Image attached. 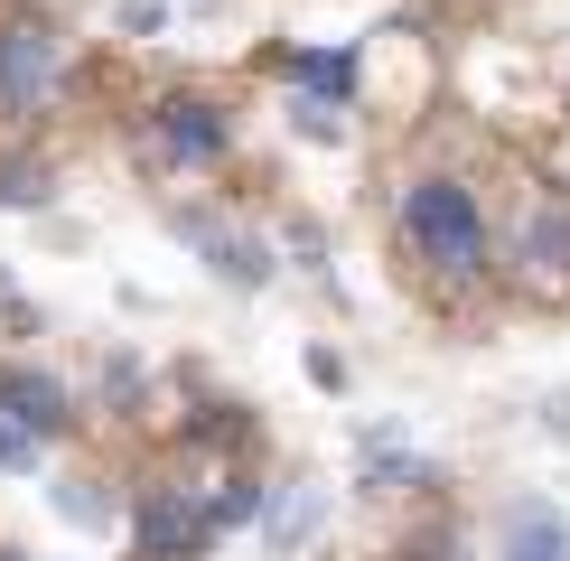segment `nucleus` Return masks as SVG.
I'll return each instance as SVG.
<instances>
[{"label":"nucleus","mask_w":570,"mask_h":561,"mask_svg":"<svg viewBox=\"0 0 570 561\" xmlns=\"http://www.w3.org/2000/svg\"><path fill=\"white\" fill-rule=\"evenodd\" d=\"M402 234H412L440 272H478L487 263V216H478V197L449 187V178H421L412 197H402Z\"/></svg>","instance_id":"obj_1"},{"label":"nucleus","mask_w":570,"mask_h":561,"mask_svg":"<svg viewBox=\"0 0 570 561\" xmlns=\"http://www.w3.org/2000/svg\"><path fill=\"white\" fill-rule=\"evenodd\" d=\"M0 412L38 440V431H57V421H66V393L47 384V374H0Z\"/></svg>","instance_id":"obj_5"},{"label":"nucleus","mask_w":570,"mask_h":561,"mask_svg":"<svg viewBox=\"0 0 570 561\" xmlns=\"http://www.w3.org/2000/svg\"><path fill=\"white\" fill-rule=\"evenodd\" d=\"M206 533H216V505H187V496H150V505H140V552H150V561H178V552H197L206 543Z\"/></svg>","instance_id":"obj_2"},{"label":"nucleus","mask_w":570,"mask_h":561,"mask_svg":"<svg viewBox=\"0 0 570 561\" xmlns=\"http://www.w3.org/2000/svg\"><path fill=\"white\" fill-rule=\"evenodd\" d=\"M299 85H318V94H346V85H355V66H346V57H299Z\"/></svg>","instance_id":"obj_7"},{"label":"nucleus","mask_w":570,"mask_h":561,"mask_svg":"<svg viewBox=\"0 0 570 561\" xmlns=\"http://www.w3.org/2000/svg\"><path fill=\"white\" fill-rule=\"evenodd\" d=\"M29 459H38V440L19 431V421H0V468H29Z\"/></svg>","instance_id":"obj_8"},{"label":"nucleus","mask_w":570,"mask_h":561,"mask_svg":"<svg viewBox=\"0 0 570 561\" xmlns=\"http://www.w3.org/2000/svg\"><path fill=\"white\" fill-rule=\"evenodd\" d=\"M159 131H169V150H187V159H216L225 150V122L206 104H169V112H159Z\"/></svg>","instance_id":"obj_6"},{"label":"nucleus","mask_w":570,"mask_h":561,"mask_svg":"<svg viewBox=\"0 0 570 561\" xmlns=\"http://www.w3.org/2000/svg\"><path fill=\"white\" fill-rule=\"evenodd\" d=\"M47 85H57V38L47 29H10L0 38V94H10V104H38Z\"/></svg>","instance_id":"obj_3"},{"label":"nucleus","mask_w":570,"mask_h":561,"mask_svg":"<svg viewBox=\"0 0 570 561\" xmlns=\"http://www.w3.org/2000/svg\"><path fill=\"white\" fill-rule=\"evenodd\" d=\"M505 561H570V524L552 505H514L505 514Z\"/></svg>","instance_id":"obj_4"}]
</instances>
